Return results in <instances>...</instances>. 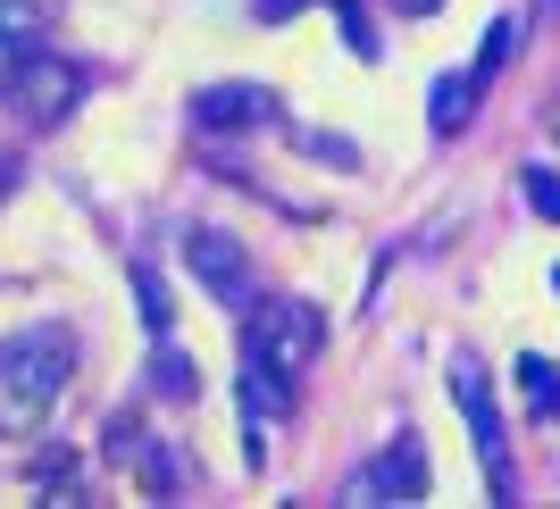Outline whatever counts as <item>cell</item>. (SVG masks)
I'll return each mask as SVG.
<instances>
[{"mask_svg": "<svg viewBox=\"0 0 560 509\" xmlns=\"http://www.w3.org/2000/svg\"><path fill=\"white\" fill-rule=\"evenodd\" d=\"M318 343H327L318 301H293V293L268 301V293H259V301L243 309V393L268 401V410H293V393H302Z\"/></svg>", "mask_w": 560, "mask_h": 509, "instance_id": "6da1fadb", "label": "cell"}, {"mask_svg": "<svg viewBox=\"0 0 560 509\" xmlns=\"http://www.w3.org/2000/svg\"><path fill=\"white\" fill-rule=\"evenodd\" d=\"M75 376V325L43 318L0 343V442H34Z\"/></svg>", "mask_w": 560, "mask_h": 509, "instance_id": "7a4b0ae2", "label": "cell"}, {"mask_svg": "<svg viewBox=\"0 0 560 509\" xmlns=\"http://www.w3.org/2000/svg\"><path fill=\"white\" fill-rule=\"evenodd\" d=\"M84 93H93V75L75 68V59H59V50H34V59H25V75L9 84V109H18L25 126H68Z\"/></svg>", "mask_w": 560, "mask_h": 509, "instance_id": "3957f363", "label": "cell"}, {"mask_svg": "<svg viewBox=\"0 0 560 509\" xmlns=\"http://www.w3.org/2000/svg\"><path fill=\"white\" fill-rule=\"evenodd\" d=\"M427 485H435V467H427V435H385V451L376 460H360V476H351V501H427Z\"/></svg>", "mask_w": 560, "mask_h": 509, "instance_id": "277c9868", "label": "cell"}, {"mask_svg": "<svg viewBox=\"0 0 560 509\" xmlns=\"http://www.w3.org/2000/svg\"><path fill=\"white\" fill-rule=\"evenodd\" d=\"M185 259H192V276L218 293V309H252V301H259V268H252V251H243L234 234L192 226V234H185Z\"/></svg>", "mask_w": 560, "mask_h": 509, "instance_id": "5b68a950", "label": "cell"}, {"mask_svg": "<svg viewBox=\"0 0 560 509\" xmlns=\"http://www.w3.org/2000/svg\"><path fill=\"white\" fill-rule=\"evenodd\" d=\"M452 401H460L468 426H477V460H486L493 493H511V460H502V410L486 401V368H477V359H452Z\"/></svg>", "mask_w": 560, "mask_h": 509, "instance_id": "8992f818", "label": "cell"}, {"mask_svg": "<svg viewBox=\"0 0 560 509\" xmlns=\"http://www.w3.org/2000/svg\"><path fill=\"white\" fill-rule=\"evenodd\" d=\"M192 117L201 126H218V134H252V126H277V93L268 84H201L192 93Z\"/></svg>", "mask_w": 560, "mask_h": 509, "instance_id": "52a82bcc", "label": "cell"}, {"mask_svg": "<svg viewBox=\"0 0 560 509\" xmlns=\"http://www.w3.org/2000/svg\"><path fill=\"white\" fill-rule=\"evenodd\" d=\"M43 34H50V9H43V0H0V93L25 75L34 50H50Z\"/></svg>", "mask_w": 560, "mask_h": 509, "instance_id": "ba28073f", "label": "cell"}, {"mask_svg": "<svg viewBox=\"0 0 560 509\" xmlns=\"http://www.w3.org/2000/svg\"><path fill=\"white\" fill-rule=\"evenodd\" d=\"M477 84H486L477 68H468V75H444V84H435V134H460V126H468V109H477Z\"/></svg>", "mask_w": 560, "mask_h": 509, "instance_id": "9c48e42d", "label": "cell"}, {"mask_svg": "<svg viewBox=\"0 0 560 509\" xmlns=\"http://www.w3.org/2000/svg\"><path fill=\"white\" fill-rule=\"evenodd\" d=\"M151 384H160V393L176 401V410H185V401L201 393V384H192V359H185L176 343H167V334H160V368H151Z\"/></svg>", "mask_w": 560, "mask_h": 509, "instance_id": "30bf717a", "label": "cell"}, {"mask_svg": "<svg viewBox=\"0 0 560 509\" xmlns=\"http://www.w3.org/2000/svg\"><path fill=\"white\" fill-rule=\"evenodd\" d=\"M518 384H527V410H536V417H560V376H552V359H536V351H527V359H518Z\"/></svg>", "mask_w": 560, "mask_h": 509, "instance_id": "8fae6325", "label": "cell"}, {"mask_svg": "<svg viewBox=\"0 0 560 509\" xmlns=\"http://www.w3.org/2000/svg\"><path fill=\"white\" fill-rule=\"evenodd\" d=\"M518 34H527L518 17H493V25H486V43H477V75H502V68H511Z\"/></svg>", "mask_w": 560, "mask_h": 509, "instance_id": "7c38bea8", "label": "cell"}, {"mask_svg": "<svg viewBox=\"0 0 560 509\" xmlns=\"http://www.w3.org/2000/svg\"><path fill=\"white\" fill-rule=\"evenodd\" d=\"M135 293H142V325H151V334H167V318H176V301H167V284L151 276V268H135Z\"/></svg>", "mask_w": 560, "mask_h": 509, "instance_id": "4fadbf2b", "label": "cell"}, {"mask_svg": "<svg viewBox=\"0 0 560 509\" xmlns=\"http://www.w3.org/2000/svg\"><path fill=\"white\" fill-rule=\"evenodd\" d=\"M527 209H536V217H560V185L544 167H527Z\"/></svg>", "mask_w": 560, "mask_h": 509, "instance_id": "5bb4252c", "label": "cell"}, {"mask_svg": "<svg viewBox=\"0 0 560 509\" xmlns=\"http://www.w3.org/2000/svg\"><path fill=\"white\" fill-rule=\"evenodd\" d=\"M401 17H427V9H444V0H394Z\"/></svg>", "mask_w": 560, "mask_h": 509, "instance_id": "9a60e30c", "label": "cell"}, {"mask_svg": "<svg viewBox=\"0 0 560 509\" xmlns=\"http://www.w3.org/2000/svg\"><path fill=\"white\" fill-rule=\"evenodd\" d=\"M9 185H18V167H9V159H0V201H9Z\"/></svg>", "mask_w": 560, "mask_h": 509, "instance_id": "2e32d148", "label": "cell"}, {"mask_svg": "<svg viewBox=\"0 0 560 509\" xmlns=\"http://www.w3.org/2000/svg\"><path fill=\"white\" fill-rule=\"evenodd\" d=\"M536 17H560V0H536Z\"/></svg>", "mask_w": 560, "mask_h": 509, "instance_id": "e0dca14e", "label": "cell"}, {"mask_svg": "<svg viewBox=\"0 0 560 509\" xmlns=\"http://www.w3.org/2000/svg\"><path fill=\"white\" fill-rule=\"evenodd\" d=\"M552 284H560V276H552Z\"/></svg>", "mask_w": 560, "mask_h": 509, "instance_id": "ac0fdd59", "label": "cell"}]
</instances>
